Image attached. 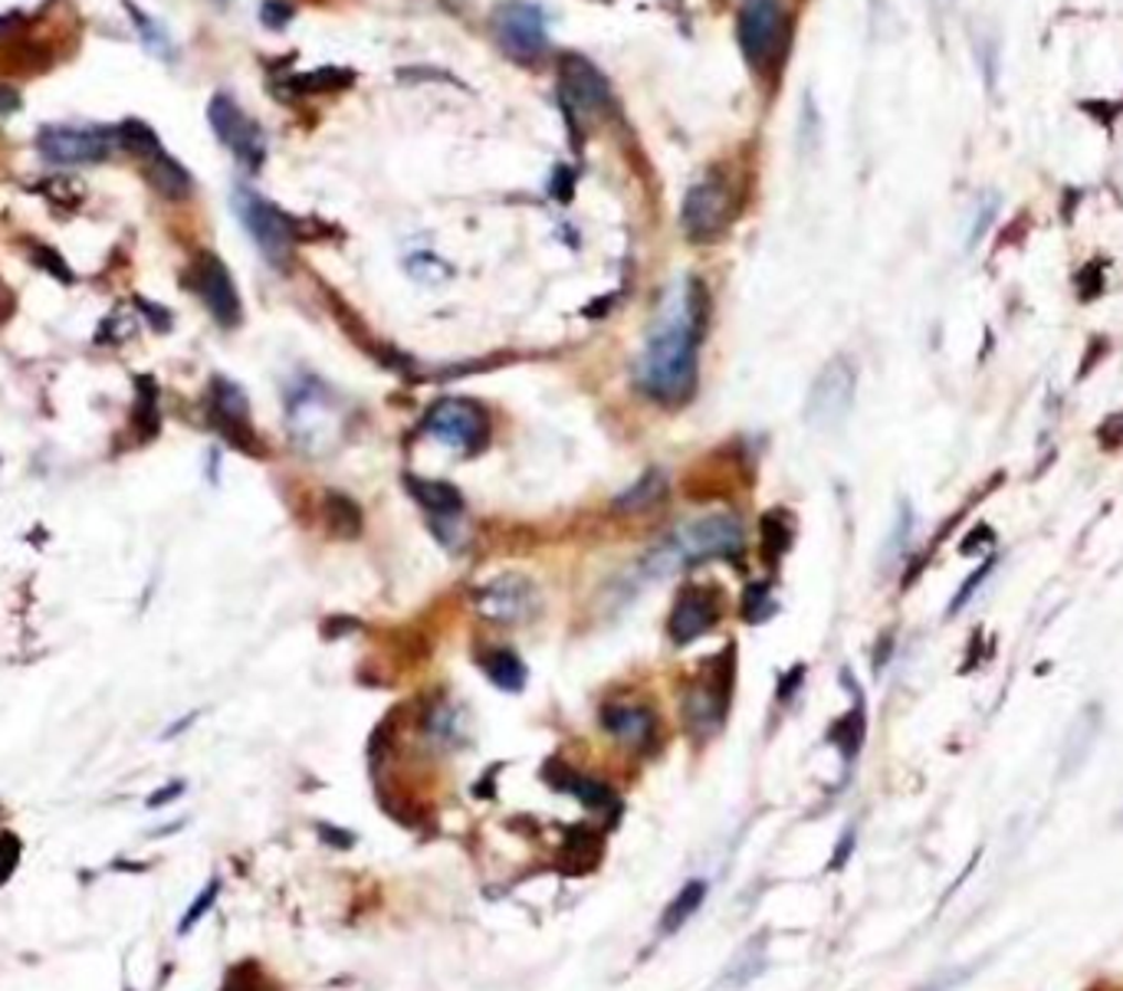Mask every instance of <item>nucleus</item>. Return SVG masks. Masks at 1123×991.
<instances>
[{"label":"nucleus","mask_w":1123,"mask_h":991,"mask_svg":"<svg viewBox=\"0 0 1123 991\" xmlns=\"http://www.w3.org/2000/svg\"><path fill=\"white\" fill-rule=\"evenodd\" d=\"M707 322L710 296L700 279H690L684 296L660 312L634 365V377L650 401L664 407L690 401L697 387V345L707 332Z\"/></svg>","instance_id":"1"},{"label":"nucleus","mask_w":1123,"mask_h":991,"mask_svg":"<svg viewBox=\"0 0 1123 991\" xmlns=\"http://www.w3.org/2000/svg\"><path fill=\"white\" fill-rule=\"evenodd\" d=\"M743 552V525L733 515H707L697 522H684L674 529L657 548L644 555L637 565L640 582L664 578L667 572L700 565L707 558H733Z\"/></svg>","instance_id":"2"},{"label":"nucleus","mask_w":1123,"mask_h":991,"mask_svg":"<svg viewBox=\"0 0 1123 991\" xmlns=\"http://www.w3.org/2000/svg\"><path fill=\"white\" fill-rule=\"evenodd\" d=\"M559 103H562L569 125L582 131L608 116L612 86L592 60L569 53L559 60Z\"/></svg>","instance_id":"3"},{"label":"nucleus","mask_w":1123,"mask_h":991,"mask_svg":"<svg viewBox=\"0 0 1123 991\" xmlns=\"http://www.w3.org/2000/svg\"><path fill=\"white\" fill-rule=\"evenodd\" d=\"M289 430L296 447L326 454L342 434V414L319 381H303L289 391Z\"/></svg>","instance_id":"4"},{"label":"nucleus","mask_w":1123,"mask_h":991,"mask_svg":"<svg viewBox=\"0 0 1123 991\" xmlns=\"http://www.w3.org/2000/svg\"><path fill=\"white\" fill-rule=\"evenodd\" d=\"M234 211H237L241 224L247 227L250 241L266 256V263L276 266V269H286L289 259H293L296 237H299L296 221L247 188L234 191Z\"/></svg>","instance_id":"5"},{"label":"nucleus","mask_w":1123,"mask_h":991,"mask_svg":"<svg viewBox=\"0 0 1123 991\" xmlns=\"http://www.w3.org/2000/svg\"><path fill=\"white\" fill-rule=\"evenodd\" d=\"M740 46L752 70H772L788 50V13L778 0H746L740 13Z\"/></svg>","instance_id":"6"},{"label":"nucleus","mask_w":1123,"mask_h":991,"mask_svg":"<svg viewBox=\"0 0 1123 991\" xmlns=\"http://www.w3.org/2000/svg\"><path fill=\"white\" fill-rule=\"evenodd\" d=\"M855 384H858V374H855V365L848 359H835L828 362L812 391H808V401H805V420L815 427V430H835L845 424L851 404H855Z\"/></svg>","instance_id":"7"},{"label":"nucleus","mask_w":1123,"mask_h":991,"mask_svg":"<svg viewBox=\"0 0 1123 991\" xmlns=\"http://www.w3.org/2000/svg\"><path fill=\"white\" fill-rule=\"evenodd\" d=\"M494 33L512 60H536L549 46L545 10L529 0H502L494 10Z\"/></svg>","instance_id":"8"},{"label":"nucleus","mask_w":1123,"mask_h":991,"mask_svg":"<svg viewBox=\"0 0 1123 991\" xmlns=\"http://www.w3.org/2000/svg\"><path fill=\"white\" fill-rule=\"evenodd\" d=\"M36 148L53 164H96L106 161L116 148L113 128H66L50 125L36 135Z\"/></svg>","instance_id":"9"},{"label":"nucleus","mask_w":1123,"mask_h":991,"mask_svg":"<svg viewBox=\"0 0 1123 991\" xmlns=\"http://www.w3.org/2000/svg\"><path fill=\"white\" fill-rule=\"evenodd\" d=\"M424 427L451 447L480 450L487 440V411L470 397H441L427 411Z\"/></svg>","instance_id":"10"},{"label":"nucleus","mask_w":1123,"mask_h":991,"mask_svg":"<svg viewBox=\"0 0 1123 991\" xmlns=\"http://www.w3.org/2000/svg\"><path fill=\"white\" fill-rule=\"evenodd\" d=\"M208 122L214 128L218 141L224 148L234 151V158L241 164H247L250 171H256L266 158V141H263V131L256 128V122L250 119L247 113L231 99V96H214L211 106H208Z\"/></svg>","instance_id":"11"},{"label":"nucleus","mask_w":1123,"mask_h":991,"mask_svg":"<svg viewBox=\"0 0 1123 991\" xmlns=\"http://www.w3.org/2000/svg\"><path fill=\"white\" fill-rule=\"evenodd\" d=\"M730 194L717 181H700L687 191L680 207V227L693 244H713L730 224Z\"/></svg>","instance_id":"12"},{"label":"nucleus","mask_w":1123,"mask_h":991,"mask_svg":"<svg viewBox=\"0 0 1123 991\" xmlns=\"http://www.w3.org/2000/svg\"><path fill=\"white\" fill-rule=\"evenodd\" d=\"M191 289L204 299L208 312L218 319V326L234 329L244 319V306L234 286V276L214 253H201L191 266Z\"/></svg>","instance_id":"13"},{"label":"nucleus","mask_w":1123,"mask_h":991,"mask_svg":"<svg viewBox=\"0 0 1123 991\" xmlns=\"http://www.w3.org/2000/svg\"><path fill=\"white\" fill-rule=\"evenodd\" d=\"M539 608V592L522 575H499L477 592V611L499 624L529 620Z\"/></svg>","instance_id":"14"},{"label":"nucleus","mask_w":1123,"mask_h":991,"mask_svg":"<svg viewBox=\"0 0 1123 991\" xmlns=\"http://www.w3.org/2000/svg\"><path fill=\"white\" fill-rule=\"evenodd\" d=\"M211 424L224 434V440H231L237 450L244 454H259L256 450V434L250 427V404L247 394L227 381V377H214L211 381Z\"/></svg>","instance_id":"15"},{"label":"nucleus","mask_w":1123,"mask_h":991,"mask_svg":"<svg viewBox=\"0 0 1123 991\" xmlns=\"http://www.w3.org/2000/svg\"><path fill=\"white\" fill-rule=\"evenodd\" d=\"M720 618V605H717V595L703 585H690L677 595V605L670 611V640L677 647L684 643H693L697 637H703L713 624Z\"/></svg>","instance_id":"16"},{"label":"nucleus","mask_w":1123,"mask_h":991,"mask_svg":"<svg viewBox=\"0 0 1123 991\" xmlns=\"http://www.w3.org/2000/svg\"><path fill=\"white\" fill-rule=\"evenodd\" d=\"M1101 729H1104V710H1101V703H1088V706H1081V710H1078V716L1071 720V726H1068L1064 739H1061L1058 781H1068V778H1074V775H1078V771L1088 765V758H1091L1094 745H1098V739H1101Z\"/></svg>","instance_id":"17"},{"label":"nucleus","mask_w":1123,"mask_h":991,"mask_svg":"<svg viewBox=\"0 0 1123 991\" xmlns=\"http://www.w3.org/2000/svg\"><path fill=\"white\" fill-rule=\"evenodd\" d=\"M602 726L615 739H622L631 748H640V752H647L650 745L657 743V716L647 706H624V703L605 706Z\"/></svg>","instance_id":"18"},{"label":"nucleus","mask_w":1123,"mask_h":991,"mask_svg":"<svg viewBox=\"0 0 1123 991\" xmlns=\"http://www.w3.org/2000/svg\"><path fill=\"white\" fill-rule=\"evenodd\" d=\"M542 778L555 788V791H569V795H575L585 808H592V811H608V808H615L618 804V798H615V791L605 785V781H595V778H585V775H579V771H572L569 765H562V761H549L545 765V771H542Z\"/></svg>","instance_id":"19"},{"label":"nucleus","mask_w":1123,"mask_h":991,"mask_svg":"<svg viewBox=\"0 0 1123 991\" xmlns=\"http://www.w3.org/2000/svg\"><path fill=\"white\" fill-rule=\"evenodd\" d=\"M730 690H720V683H700L687 700H684V716L687 726L700 736H713L727 716Z\"/></svg>","instance_id":"20"},{"label":"nucleus","mask_w":1123,"mask_h":991,"mask_svg":"<svg viewBox=\"0 0 1123 991\" xmlns=\"http://www.w3.org/2000/svg\"><path fill=\"white\" fill-rule=\"evenodd\" d=\"M145 174H148V184H151L161 198H168V201H184V198H191V191H194L191 171H188L181 161H174L168 151L158 154V158H151Z\"/></svg>","instance_id":"21"},{"label":"nucleus","mask_w":1123,"mask_h":991,"mask_svg":"<svg viewBox=\"0 0 1123 991\" xmlns=\"http://www.w3.org/2000/svg\"><path fill=\"white\" fill-rule=\"evenodd\" d=\"M404 483H407L411 496L427 509V515H460V512H464L460 490L451 487V483H441V480H417V477H407Z\"/></svg>","instance_id":"22"},{"label":"nucleus","mask_w":1123,"mask_h":991,"mask_svg":"<svg viewBox=\"0 0 1123 991\" xmlns=\"http://www.w3.org/2000/svg\"><path fill=\"white\" fill-rule=\"evenodd\" d=\"M703 899H707V883L703 880H690V883H684L680 886V893L670 899V906L664 909V916H660V933H677V929H684L697 913H700V906H703Z\"/></svg>","instance_id":"23"},{"label":"nucleus","mask_w":1123,"mask_h":991,"mask_svg":"<svg viewBox=\"0 0 1123 991\" xmlns=\"http://www.w3.org/2000/svg\"><path fill=\"white\" fill-rule=\"evenodd\" d=\"M480 667L490 676V683L499 686V690H506V693H519L526 686V663L512 650H506V647L487 650L480 657Z\"/></svg>","instance_id":"24"},{"label":"nucleus","mask_w":1123,"mask_h":991,"mask_svg":"<svg viewBox=\"0 0 1123 991\" xmlns=\"http://www.w3.org/2000/svg\"><path fill=\"white\" fill-rule=\"evenodd\" d=\"M667 473L664 470H647L631 490H624L618 499H615V509L618 512H647V509H654L664 496H667Z\"/></svg>","instance_id":"25"},{"label":"nucleus","mask_w":1123,"mask_h":991,"mask_svg":"<svg viewBox=\"0 0 1123 991\" xmlns=\"http://www.w3.org/2000/svg\"><path fill=\"white\" fill-rule=\"evenodd\" d=\"M158 384L151 377H138V401L131 411V427L138 434L141 444H148L151 437H158Z\"/></svg>","instance_id":"26"},{"label":"nucleus","mask_w":1123,"mask_h":991,"mask_svg":"<svg viewBox=\"0 0 1123 991\" xmlns=\"http://www.w3.org/2000/svg\"><path fill=\"white\" fill-rule=\"evenodd\" d=\"M762 969H765V942H762V936H755V939H749L746 949L730 962V969L723 976V985L743 989L755 976H762Z\"/></svg>","instance_id":"27"},{"label":"nucleus","mask_w":1123,"mask_h":991,"mask_svg":"<svg viewBox=\"0 0 1123 991\" xmlns=\"http://www.w3.org/2000/svg\"><path fill=\"white\" fill-rule=\"evenodd\" d=\"M326 519H329V529L342 539H352L362 532V509L346 493H326Z\"/></svg>","instance_id":"28"},{"label":"nucleus","mask_w":1123,"mask_h":991,"mask_svg":"<svg viewBox=\"0 0 1123 991\" xmlns=\"http://www.w3.org/2000/svg\"><path fill=\"white\" fill-rule=\"evenodd\" d=\"M116 141L123 145L125 151H131V154H138V158H145V161L165 154V148H161V141H158L155 128L138 122V119H128V122L119 125V128H116Z\"/></svg>","instance_id":"29"},{"label":"nucleus","mask_w":1123,"mask_h":991,"mask_svg":"<svg viewBox=\"0 0 1123 991\" xmlns=\"http://www.w3.org/2000/svg\"><path fill=\"white\" fill-rule=\"evenodd\" d=\"M865 729H868V723H865V700L858 696V703H855V710L841 720V723H835V729H831V743L838 745L841 748V755L851 761L855 755H858V748H861V743H865Z\"/></svg>","instance_id":"30"},{"label":"nucleus","mask_w":1123,"mask_h":991,"mask_svg":"<svg viewBox=\"0 0 1123 991\" xmlns=\"http://www.w3.org/2000/svg\"><path fill=\"white\" fill-rule=\"evenodd\" d=\"M128 7V13L138 20L135 26H138V33H141V40H145V46L151 50V53H158V56H165V60H171L174 53H171V40H168V33L158 26V20H151V17H145L135 3H125Z\"/></svg>","instance_id":"31"},{"label":"nucleus","mask_w":1123,"mask_h":991,"mask_svg":"<svg viewBox=\"0 0 1123 991\" xmlns=\"http://www.w3.org/2000/svg\"><path fill=\"white\" fill-rule=\"evenodd\" d=\"M740 611H743L746 624H762V620H769L775 615V598H772V592L765 585H749L746 592H743V608Z\"/></svg>","instance_id":"32"},{"label":"nucleus","mask_w":1123,"mask_h":991,"mask_svg":"<svg viewBox=\"0 0 1123 991\" xmlns=\"http://www.w3.org/2000/svg\"><path fill=\"white\" fill-rule=\"evenodd\" d=\"M910 529H913V512H910L907 502H900L897 522H893L890 539H887V545H883V565H893V562L900 558V552H903V545H907V539H910Z\"/></svg>","instance_id":"33"},{"label":"nucleus","mask_w":1123,"mask_h":991,"mask_svg":"<svg viewBox=\"0 0 1123 991\" xmlns=\"http://www.w3.org/2000/svg\"><path fill=\"white\" fill-rule=\"evenodd\" d=\"M218 893H221V880L214 876V880H211V883H208V886H204V889L198 893V899H194V903L188 906L184 919L178 923V933H181V936H188V933H191V929H194V926H198V923H201V919H204L208 913H211V906L218 903Z\"/></svg>","instance_id":"34"},{"label":"nucleus","mask_w":1123,"mask_h":991,"mask_svg":"<svg viewBox=\"0 0 1123 991\" xmlns=\"http://www.w3.org/2000/svg\"><path fill=\"white\" fill-rule=\"evenodd\" d=\"M352 83V73L342 70H319V73H306L296 79V89L303 93H332V89H346Z\"/></svg>","instance_id":"35"},{"label":"nucleus","mask_w":1123,"mask_h":991,"mask_svg":"<svg viewBox=\"0 0 1123 991\" xmlns=\"http://www.w3.org/2000/svg\"><path fill=\"white\" fill-rule=\"evenodd\" d=\"M996 562H998L996 555H993V558H986V562H983V565H979V568H976V572L966 578V585L956 592V598H953V605H950V618H953V615H960V611H963V608L973 601V595H976V592H979V588L989 582V575L996 572Z\"/></svg>","instance_id":"36"},{"label":"nucleus","mask_w":1123,"mask_h":991,"mask_svg":"<svg viewBox=\"0 0 1123 991\" xmlns=\"http://www.w3.org/2000/svg\"><path fill=\"white\" fill-rule=\"evenodd\" d=\"M431 529L447 548H460L467 542V522L460 515H431Z\"/></svg>","instance_id":"37"},{"label":"nucleus","mask_w":1123,"mask_h":991,"mask_svg":"<svg viewBox=\"0 0 1123 991\" xmlns=\"http://www.w3.org/2000/svg\"><path fill=\"white\" fill-rule=\"evenodd\" d=\"M762 539H765V552L772 555H782L785 548H788V542H792V532H788V525L778 519V515H765L762 519Z\"/></svg>","instance_id":"38"},{"label":"nucleus","mask_w":1123,"mask_h":991,"mask_svg":"<svg viewBox=\"0 0 1123 991\" xmlns=\"http://www.w3.org/2000/svg\"><path fill=\"white\" fill-rule=\"evenodd\" d=\"M996 204H998L996 194H986V198L979 201V214H976V224H973L970 247H976V244L986 237V231H989V224H993V217H996Z\"/></svg>","instance_id":"39"},{"label":"nucleus","mask_w":1123,"mask_h":991,"mask_svg":"<svg viewBox=\"0 0 1123 991\" xmlns=\"http://www.w3.org/2000/svg\"><path fill=\"white\" fill-rule=\"evenodd\" d=\"M986 548H996V532L989 525H976L966 539H963V555H979Z\"/></svg>","instance_id":"40"},{"label":"nucleus","mask_w":1123,"mask_h":991,"mask_svg":"<svg viewBox=\"0 0 1123 991\" xmlns=\"http://www.w3.org/2000/svg\"><path fill=\"white\" fill-rule=\"evenodd\" d=\"M20 857V841L13 834H0V883L13 873Z\"/></svg>","instance_id":"41"},{"label":"nucleus","mask_w":1123,"mask_h":991,"mask_svg":"<svg viewBox=\"0 0 1123 991\" xmlns=\"http://www.w3.org/2000/svg\"><path fill=\"white\" fill-rule=\"evenodd\" d=\"M224 991H259V972L256 966H237L227 979Z\"/></svg>","instance_id":"42"},{"label":"nucleus","mask_w":1123,"mask_h":991,"mask_svg":"<svg viewBox=\"0 0 1123 991\" xmlns=\"http://www.w3.org/2000/svg\"><path fill=\"white\" fill-rule=\"evenodd\" d=\"M135 306L145 312V319L155 326V332H171V312H168L165 306H155V302H148V299H135Z\"/></svg>","instance_id":"43"},{"label":"nucleus","mask_w":1123,"mask_h":991,"mask_svg":"<svg viewBox=\"0 0 1123 991\" xmlns=\"http://www.w3.org/2000/svg\"><path fill=\"white\" fill-rule=\"evenodd\" d=\"M131 332H135V326H131V322H123V316L116 312V316H109L106 326H99V339H96V342H125Z\"/></svg>","instance_id":"44"},{"label":"nucleus","mask_w":1123,"mask_h":991,"mask_svg":"<svg viewBox=\"0 0 1123 991\" xmlns=\"http://www.w3.org/2000/svg\"><path fill=\"white\" fill-rule=\"evenodd\" d=\"M1098 440H1104L1108 447H1121L1123 444V411L1111 414L1101 427H1098Z\"/></svg>","instance_id":"45"},{"label":"nucleus","mask_w":1123,"mask_h":991,"mask_svg":"<svg viewBox=\"0 0 1123 991\" xmlns=\"http://www.w3.org/2000/svg\"><path fill=\"white\" fill-rule=\"evenodd\" d=\"M33 256H36V263H40L43 269H53V273H56V276H60L63 283H70V279H73V276H70V269H66V266L60 263V253H56V249L36 247V249H33Z\"/></svg>","instance_id":"46"},{"label":"nucleus","mask_w":1123,"mask_h":991,"mask_svg":"<svg viewBox=\"0 0 1123 991\" xmlns=\"http://www.w3.org/2000/svg\"><path fill=\"white\" fill-rule=\"evenodd\" d=\"M259 13H263V20H266L269 26H283V23L293 17V7H289V3H283V0H266Z\"/></svg>","instance_id":"47"},{"label":"nucleus","mask_w":1123,"mask_h":991,"mask_svg":"<svg viewBox=\"0 0 1123 991\" xmlns=\"http://www.w3.org/2000/svg\"><path fill=\"white\" fill-rule=\"evenodd\" d=\"M184 795V781H171L168 788H161V791H155V795H148L145 798V804L148 808H165V804H171L174 798H181Z\"/></svg>","instance_id":"48"},{"label":"nucleus","mask_w":1123,"mask_h":991,"mask_svg":"<svg viewBox=\"0 0 1123 991\" xmlns=\"http://www.w3.org/2000/svg\"><path fill=\"white\" fill-rule=\"evenodd\" d=\"M319 834H322V841H329V844H336V848H352V844H356V834L336 831V828H329V824H319Z\"/></svg>","instance_id":"49"},{"label":"nucleus","mask_w":1123,"mask_h":991,"mask_svg":"<svg viewBox=\"0 0 1123 991\" xmlns=\"http://www.w3.org/2000/svg\"><path fill=\"white\" fill-rule=\"evenodd\" d=\"M851 851H855V831H845V838H841V844H838V851H835V857H831V867L835 870L845 867V861H848Z\"/></svg>","instance_id":"50"},{"label":"nucleus","mask_w":1123,"mask_h":991,"mask_svg":"<svg viewBox=\"0 0 1123 991\" xmlns=\"http://www.w3.org/2000/svg\"><path fill=\"white\" fill-rule=\"evenodd\" d=\"M20 109V96L10 86H0V116H10Z\"/></svg>","instance_id":"51"},{"label":"nucleus","mask_w":1123,"mask_h":991,"mask_svg":"<svg viewBox=\"0 0 1123 991\" xmlns=\"http://www.w3.org/2000/svg\"><path fill=\"white\" fill-rule=\"evenodd\" d=\"M802 676H805V667H795V670L785 676V683L778 686V700H788V693H792L795 686H802Z\"/></svg>","instance_id":"52"},{"label":"nucleus","mask_w":1123,"mask_h":991,"mask_svg":"<svg viewBox=\"0 0 1123 991\" xmlns=\"http://www.w3.org/2000/svg\"><path fill=\"white\" fill-rule=\"evenodd\" d=\"M198 720V713H191V716H184L181 723H174V726H168V733H165V739H174V736H181V729H188L191 723Z\"/></svg>","instance_id":"53"},{"label":"nucleus","mask_w":1123,"mask_h":991,"mask_svg":"<svg viewBox=\"0 0 1123 991\" xmlns=\"http://www.w3.org/2000/svg\"><path fill=\"white\" fill-rule=\"evenodd\" d=\"M1121 824H1123V811H1121Z\"/></svg>","instance_id":"54"}]
</instances>
